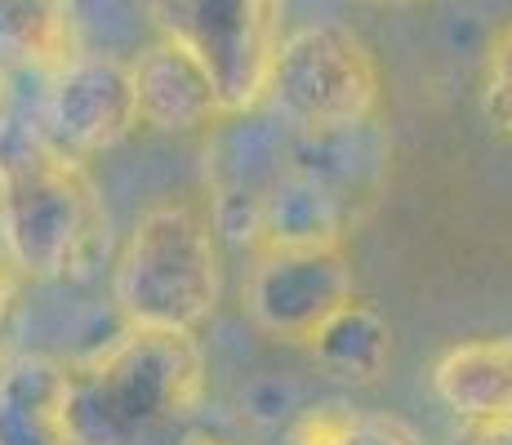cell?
Here are the masks:
<instances>
[{"instance_id": "obj_1", "label": "cell", "mask_w": 512, "mask_h": 445, "mask_svg": "<svg viewBox=\"0 0 512 445\" xmlns=\"http://www.w3.org/2000/svg\"><path fill=\"white\" fill-rule=\"evenodd\" d=\"M205 383L196 334L125 325L103 348L63 361L67 445H187Z\"/></svg>"}, {"instance_id": "obj_2", "label": "cell", "mask_w": 512, "mask_h": 445, "mask_svg": "<svg viewBox=\"0 0 512 445\" xmlns=\"http://www.w3.org/2000/svg\"><path fill=\"white\" fill-rule=\"evenodd\" d=\"M0 250L32 281L90 276L107 254V210L81 156L45 134L0 147Z\"/></svg>"}, {"instance_id": "obj_3", "label": "cell", "mask_w": 512, "mask_h": 445, "mask_svg": "<svg viewBox=\"0 0 512 445\" xmlns=\"http://www.w3.org/2000/svg\"><path fill=\"white\" fill-rule=\"evenodd\" d=\"M223 299L219 219L196 201L139 214L112 263V303L125 325L196 334Z\"/></svg>"}, {"instance_id": "obj_4", "label": "cell", "mask_w": 512, "mask_h": 445, "mask_svg": "<svg viewBox=\"0 0 512 445\" xmlns=\"http://www.w3.org/2000/svg\"><path fill=\"white\" fill-rule=\"evenodd\" d=\"M263 107L290 130H339L374 121L383 107V72L374 49L343 23H308L281 36Z\"/></svg>"}, {"instance_id": "obj_5", "label": "cell", "mask_w": 512, "mask_h": 445, "mask_svg": "<svg viewBox=\"0 0 512 445\" xmlns=\"http://www.w3.org/2000/svg\"><path fill=\"white\" fill-rule=\"evenodd\" d=\"M152 14L156 32L210 72L228 121L259 112L281 45V0H156Z\"/></svg>"}, {"instance_id": "obj_6", "label": "cell", "mask_w": 512, "mask_h": 445, "mask_svg": "<svg viewBox=\"0 0 512 445\" xmlns=\"http://www.w3.org/2000/svg\"><path fill=\"white\" fill-rule=\"evenodd\" d=\"M357 299V276L343 245H303V250H254L241 285V308L250 325L272 343L303 348L330 312Z\"/></svg>"}, {"instance_id": "obj_7", "label": "cell", "mask_w": 512, "mask_h": 445, "mask_svg": "<svg viewBox=\"0 0 512 445\" xmlns=\"http://www.w3.org/2000/svg\"><path fill=\"white\" fill-rule=\"evenodd\" d=\"M45 138L72 156H98L139 130L130 63L107 54H76L58 67L45 94Z\"/></svg>"}, {"instance_id": "obj_8", "label": "cell", "mask_w": 512, "mask_h": 445, "mask_svg": "<svg viewBox=\"0 0 512 445\" xmlns=\"http://www.w3.org/2000/svg\"><path fill=\"white\" fill-rule=\"evenodd\" d=\"M357 223L343 196H334L330 187H321L317 178L290 170L281 161V170L250 196L245 205V232L241 241L250 250H303V245H343Z\"/></svg>"}, {"instance_id": "obj_9", "label": "cell", "mask_w": 512, "mask_h": 445, "mask_svg": "<svg viewBox=\"0 0 512 445\" xmlns=\"http://www.w3.org/2000/svg\"><path fill=\"white\" fill-rule=\"evenodd\" d=\"M130 85L139 125L156 134H196L228 121L210 72L170 36H156L152 45H143L134 54Z\"/></svg>"}, {"instance_id": "obj_10", "label": "cell", "mask_w": 512, "mask_h": 445, "mask_svg": "<svg viewBox=\"0 0 512 445\" xmlns=\"http://www.w3.org/2000/svg\"><path fill=\"white\" fill-rule=\"evenodd\" d=\"M285 165L317 178L357 210L374 201L388 174V134L379 116L361 125H339V130H294L285 143Z\"/></svg>"}, {"instance_id": "obj_11", "label": "cell", "mask_w": 512, "mask_h": 445, "mask_svg": "<svg viewBox=\"0 0 512 445\" xmlns=\"http://www.w3.org/2000/svg\"><path fill=\"white\" fill-rule=\"evenodd\" d=\"M428 383L459 423L512 419V334L446 348L432 361Z\"/></svg>"}, {"instance_id": "obj_12", "label": "cell", "mask_w": 512, "mask_h": 445, "mask_svg": "<svg viewBox=\"0 0 512 445\" xmlns=\"http://www.w3.org/2000/svg\"><path fill=\"white\" fill-rule=\"evenodd\" d=\"M303 352L312 356L326 379L348 383V388H370L383 379L392 361V325L379 316V308L361 299H348L339 312H330L317 325Z\"/></svg>"}, {"instance_id": "obj_13", "label": "cell", "mask_w": 512, "mask_h": 445, "mask_svg": "<svg viewBox=\"0 0 512 445\" xmlns=\"http://www.w3.org/2000/svg\"><path fill=\"white\" fill-rule=\"evenodd\" d=\"M0 445H67L63 361L18 356L0 365Z\"/></svg>"}, {"instance_id": "obj_14", "label": "cell", "mask_w": 512, "mask_h": 445, "mask_svg": "<svg viewBox=\"0 0 512 445\" xmlns=\"http://www.w3.org/2000/svg\"><path fill=\"white\" fill-rule=\"evenodd\" d=\"M294 445H423L406 419L352 405H317L299 419Z\"/></svg>"}, {"instance_id": "obj_15", "label": "cell", "mask_w": 512, "mask_h": 445, "mask_svg": "<svg viewBox=\"0 0 512 445\" xmlns=\"http://www.w3.org/2000/svg\"><path fill=\"white\" fill-rule=\"evenodd\" d=\"M481 107L499 138L512 143V23L495 32L486 49V72H481Z\"/></svg>"}, {"instance_id": "obj_16", "label": "cell", "mask_w": 512, "mask_h": 445, "mask_svg": "<svg viewBox=\"0 0 512 445\" xmlns=\"http://www.w3.org/2000/svg\"><path fill=\"white\" fill-rule=\"evenodd\" d=\"M450 445H512V419H472L459 423Z\"/></svg>"}, {"instance_id": "obj_17", "label": "cell", "mask_w": 512, "mask_h": 445, "mask_svg": "<svg viewBox=\"0 0 512 445\" xmlns=\"http://www.w3.org/2000/svg\"><path fill=\"white\" fill-rule=\"evenodd\" d=\"M18 290H23V272L14 267L5 250H0V334H5L9 316H14V303H18Z\"/></svg>"}, {"instance_id": "obj_18", "label": "cell", "mask_w": 512, "mask_h": 445, "mask_svg": "<svg viewBox=\"0 0 512 445\" xmlns=\"http://www.w3.org/2000/svg\"><path fill=\"white\" fill-rule=\"evenodd\" d=\"M187 445H232V441H214V437H192Z\"/></svg>"}, {"instance_id": "obj_19", "label": "cell", "mask_w": 512, "mask_h": 445, "mask_svg": "<svg viewBox=\"0 0 512 445\" xmlns=\"http://www.w3.org/2000/svg\"><path fill=\"white\" fill-rule=\"evenodd\" d=\"M383 5H406V0H383Z\"/></svg>"}]
</instances>
